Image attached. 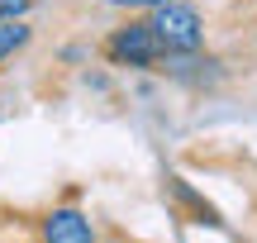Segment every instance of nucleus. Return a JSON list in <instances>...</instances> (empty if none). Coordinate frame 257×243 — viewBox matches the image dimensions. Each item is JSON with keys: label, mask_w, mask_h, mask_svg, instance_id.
<instances>
[{"label": "nucleus", "mask_w": 257, "mask_h": 243, "mask_svg": "<svg viewBox=\"0 0 257 243\" xmlns=\"http://www.w3.org/2000/svg\"><path fill=\"white\" fill-rule=\"evenodd\" d=\"M148 24H153V34H157V43H162L167 57L200 53V43H205V19H200V10L186 5V0H167V5L148 10Z\"/></svg>", "instance_id": "nucleus-1"}, {"label": "nucleus", "mask_w": 257, "mask_h": 243, "mask_svg": "<svg viewBox=\"0 0 257 243\" xmlns=\"http://www.w3.org/2000/svg\"><path fill=\"white\" fill-rule=\"evenodd\" d=\"M29 5H34V0H0V24H5V19H19Z\"/></svg>", "instance_id": "nucleus-5"}, {"label": "nucleus", "mask_w": 257, "mask_h": 243, "mask_svg": "<svg viewBox=\"0 0 257 243\" xmlns=\"http://www.w3.org/2000/svg\"><path fill=\"white\" fill-rule=\"evenodd\" d=\"M105 57L114 67H157L167 53H162V43H157L148 19H128V24H119L105 38Z\"/></svg>", "instance_id": "nucleus-2"}, {"label": "nucleus", "mask_w": 257, "mask_h": 243, "mask_svg": "<svg viewBox=\"0 0 257 243\" xmlns=\"http://www.w3.org/2000/svg\"><path fill=\"white\" fill-rule=\"evenodd\" d=\"M110 10H157V5H167V0H105Z\"/></svg>", "instance_id": "nucleus-6"}, {"label": "nucleus", "mask_w": 257, "mask_h": 243, "mask_svg": "<svg viewBox=\"0 0 257 243\" xmlns=\"http://www.w3.org/2000/svg\"><path fill=\"white\" fill-rule=\"evenodd\" d=\"M29 38H34V29H29L24 19H5V24H0V62H5V57H15Z\"/></svg>", "instance_id": "nucleus-4"}, {"label": "nucleus", "mask_w": 257, "mask_h": 243, "mask_svg": "<svg viewBox=\"0 0 257 243\" xmlns=\"http://www.w3.org/2000/svg\"><path fill=\"white\" fill-rule=\"evenodd\" d=\"M43 243H95V224L81 215V210L62 205L43 219Z\"/></svg>", "instance_id": "nucleus-3"}]
</instances>
